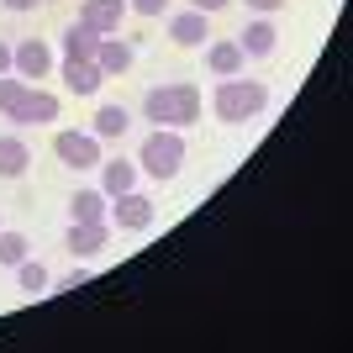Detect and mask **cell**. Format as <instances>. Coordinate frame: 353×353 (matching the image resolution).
<instances>
[{"label": "cell", "mask_w": 353, "mask_h": 353, "mask_svg": "<svg viewBox=\"0 0 353 353\" xmlns=\"http://www.w3.org/2000/svg\"><path fill=\"white\" fill-rule=\"evenodd\" d=\"M143 121H153V127H174V132L195 127V121H201V90H195L190 79L153 85L143 95Z\"/></svg>", "instance_id": "6da1fadb"}, {"label": "cell", "mask_w": 353, "mask_h": 353, "mask_svg": "<svg viewBox=\"0 0 353 353\" xmlns=\"http://www.w3.org/2000/svg\"><path fill=\"white\" fill-rule=\"evenodd\" d=\"M211 111H216V121H227V127L259 121L269 111V85H264V79H243V74L216 79V90H211Z\"/></svg>", "instance_id": "7a4b0ae2"}, {"label": "cell", "mask_w": 353, "mask_h": 353, "mask_svg": "<svg viewBox=\"0 0 353 353\" xmlns=\"http://www.w3.org/2000/svg\"><path fill=\"white\" fill-rule=\"evenodd\" d=\"M137 169L153 174V179H174L179 169H185V132L153 127V132L143 137V148H137Z\"/></svg>", "instance_id": "3957f363"}, {"label": "cell", "mask_w": 353, "mask_h": 353, "mask_svg": "<svg viewBox=\"0 0 353 353\" xmlns=\"http://www.w3.org/2000/svg\"><path fill=\"white\" fill-rule=\"evenodd\" d=\"M53 159L63 163V169H101V137L95 132H79V127H63V132H53Z\"/></svg>", "instance_id": "277c9868"}, {"label": "cell", "mask_w": 353, "mask_h": 353, "mask_svg": "<svg viewBox=\"0 0 353 353\" xmlns=\"http://www.w3.org/2000/svg\"><path fill=\"white\" fill-rule=\"evenodd\" d=\"M105 221H111L117 232H148V227L159 221V206H153L143 190H121V195H111V206H105Z\"/></svg>", "instance_id": "5b68a950"}, {"label": "cell", "mask_w": 353, "mask_h": 353, "mask_svg": "<svg viewBox=\"0 0 353 353\" xmlns=\"http://www.w3.org/2000/svg\"><path fill=\"white\" fill-rule=\"evenodd\" d=\"M59 95L53 90H43V85H27L21 95H16V105L6 111V117L16 121V127H48V121H59Z\"/></svg>", "instance_id": "8992f818"}, {"label": "cell", "mask_w": 353, "mask_h": 353, "mask_svg": "<svg viewBox=\"0 0 353 353\" xmlns=\"http://www.w3.org/2000/svg\"><path fill=\"white\" fill-rule=\"evenodd\" d=\"M11 74H16V79H27V85L48 79V74H53V48H48L43 37H27V43H11Z\"/></svg>", "instance_id": "52a82bcc"}, {"label": "cell", "mask_w": 353, "mask_h": 353, "mask_svg": "<svg viewBox=\"0 0 353 353\" xmlns=\"http://www.w3.org/2000/svg\"><path fill=\"white\" fill-rule=\"evenodd\" d=\"M111 221H69V232H63V248L74 253V259H95V253L111 243Z\"/></svg>", "instance_id": "ba28073f"}, {"label": "cell", "mask_w": 353, "mask_h": 353, "mask_svg": "<svg viewBox=\"0 0 353 353\" xmlns=\"http://www.w3.org/2000/svg\"><path fill=\"white\" fill-rule=\"evenodd\" d=\"M169 37H174V48H206V43H211L206 11H195V6L174 11V16H169Z\"/></svg>", "instance_id": "9c48e42d"}, {"label": "cell", "mask_w": 353, "mask_h": 353, "mask_svg": "<svg viewBox=\"0 0 353 353\" xmlns=\"http://www.w3.org/2000/svg\"><path fill=\"white\" fill-rule=\"evenodd\" d=\"M59 79L69 85V95H101V85H105V74H101V63L95 59H63L59 63Z\"/></svg>", "instance_id": "30bf717a"}, {"label": "cell", "mask_w": 353, "mask_h": 353, "mask_svg": "<svg viewBox=\"0 0 353 353\" xmlns=\"http://www.w3.org/2000/svg\"><path fill=\"white\" fill-rule=\"evenodd\" d=\"M95 63H101L105 79H121V74L137 63V48L127 43V37H117V32H111V37H101V48H95Z\"/></svg>", "instance_id": "8fae6325"}, {"label": "cell", "mask_w": 353, "mask_h": 353, "mask_svg": "<svg viewBox=\"0 0 353 353\" xmlns=\"http://www.w3.org/2000/svg\"><path fill=\"white\" fill-rule=\"evenodd\" d=\"M206 69L216 74V79H232V74L248 69V59H243L237 37H211V43H206Z\"/></svg>", "instance_id": "7c38bea8"}, {"label": "cell", "mask_w": 353, "mask_h": 353, "mask_svg": "<svg viewBox=\"0 0 353 353\" xmlns=\"http://www.w3.org/2000/svg\"><path fill=\"white\" fill-rule=\"evenodd\" d=\"M121 16H127V0H79V21H90L101 37L121 32Z\"/></svg>", "instance_id": "4fadbf2b"}, {"label": "cell", "mask_w": 353, "mask_h": 353, "mask_svg": "<svg viewBox=\"0 0 353 353\" xmlns=\"http://www.w3.org/2000/svg\"><path fill=\"white\" fill-rule=\"evenodd\" d=\"M274 43H280V27H274L269 16L248 21V27H243V37H237V48H243V59H269V53H274Z\"/></svg>", "instance_id": "5bb4252c"}, {"label": "cell", "mask_w": 353, "mask_h": 353, "mask_svg": "<svg viewBox=\"0 0 353 353\" xmlns=\"http://www.w3.org/2000/svg\"><path fill=\"white\" fill-rule=\"evenodd\" d=\"M137 159H101V190L105 195H121V190H137Z\"/></svg>", "instance_id": "9a60e30c"}, {"label": "cell", "mask_w": 353, "mask_h": 353, "mask_svg": "<svg viewBox=\"0 0 353 353\" xmlns=\"http://www.w3.org/2000/svg\"><path fill=\"white\" fill-rule=\"evenodd\" d=\"M105 206H111V195L101 185H85L69 195V221H105Z\"/></svg>", "instance_id": "2e32d148"}, {"label": "cell", "mask_w": 353, "mask_h": 353, "mask_svg": "<svg viewBox=\"0 0 353 353\" xmlns=\"http://www.w3.org/2000/svg\"><path fill=\"white\" fill-rule=\"evenodd\" d=\"M95 48H101V32L90 21H69L63 27V59H95Z\"/></svg>", "instance_id": "e0dca14e"}, {"label": "cell", "mask_w": 353, "mask_h": 353, "mask_svg": "<svg viewBox=\"0 0 353 353\" xmlns=\"http://www.w3.org/2000/svg\"><path fill=\"white\" fill-rule=\"evenodd\" d=\"M32 163V148L21 137H0V179H21Z\"/></svg>", "instance_id": "ac0fdd59"}, {"label": "cell", "mask_w": 353, "mask_h": 353, "mask_svg": "<svg viewBox=\"0 0 353 353\" xmlns=\"http://www.w3.org/2000/svg\"><path fill=\"white\" fill-rule=\"evenodd\" d=\"M127 127H132L127 105H101V111H95V127H90V132L101 137V143H111V137H127Z\"/></svg>", "instance_id": "d6986e66"}, {"label": "cell", "mask_w": 353, "mask_h": 353, "mask_svg": "<svg viewBox=\"0 0 353 353\" xmlns=\"http://www.w3.org/2000/svg\"><path fill=\"white\" fill-rule=\"evenodd\" d=\"M16 285H21V290L27 295H43V290H53V274H48V264L43 259H21V264H16Z\"/></svg>", "instance_id": "ffe728a7"}, {"label": "cell", "mask_w": 353, "mask_h": 353, "mask_svg": "<svg viewBox=\"0 0 353 353\" xmlns=\"http://www.w3.org/2000/svg\"><path fill=\"white\" fill-rule=\"evenodd\" d=\"M27 253H32V243H27V237H21V232H11V227H0V264H6V269H16L21 259H27Z\"/></svg>", "instance_id": "44dd1931"}, {"label": "cell", "mask_w": 353, "mask_h": 353, "mask_svg": "<svg viewBox=\"0 0 353 353\" xmlns=\"http://www.w3.org/2000/svg\"><path fill=\"white\" fill-rule=\"evenodd\" d=\"M21 90H27V79H16V74H0V117H6V111L16 105V95H21Z\"/></svg>", "instance_id": "7402d4cb"}, {"label": "cell", "mask_w": 353, "mask_h": 353, "mask_svg": "<svg viewBox=\"0 0 353 353\" xmlns=\"http://www.w3.org/2000/svg\"><path fill=\"white\" fill-rule=\"evenodd\" d=\"M74 264H79V259H74ZM85 285H90V269L79 264V269H69V274H63V280L53 285V290H85Z\"/></svg>", "instance_id": "603a6c76"}, {"label": "cell", "mask_w": 353, "mask_h": 353, "mask_svg": "<svg viewBox=\"0 0 353 353\" xmlns=\"http://www.w3.org/2000/svg\"><path fill=\"white\" fill-rule=\"evenodd\" d=\"M127 11H132V16H163V11H169V0H127Z\"/></svg>", "instance_id": "cb8c5ba5"}, {"label": "cell", "mask_w": 353, "mask_h": 353, "mask_svg": "<svg viewBox=\"0 0 353 353\" xmlns=\"http://www.w3.org/2000/svg\"><path fill=\"white\" fill-rule=\"evenodd\" d=\"M185 6H195V11H206V16H216V11H227L232 0H185Z\"/></svg>", "instance_id": "d4e9b609"}, {"label": "cell", "mask_w": 353, "mask_h": 353, "mask_svg": "<svg viewBox=\"0 0 353 353\" xmlns=\"http://www.w3.org/2000/svg\"><path fill=\"white\" fill-rule=\"evenodd\" d=\"M285 0H248V11H259V16H274Z\"/></svg>", "instance_id": "484cf974"}, {"label": "cell", "mask_w": 353, "mask_h": 353, "mask_svg": "<svg viewBox=\"0 0 353 353\" xmlns=\"http://www.w3.org/2000/svg\"><path fill=\"white\" fill-rule=\"evenodd\" d=\"M6 11H16V16H27V11H37V0H0Z\"/></svg>", "instance_id": "4316f807"}, {"label": "cell", "mask_w": 353, "mask_h": 353, "mask_svg": "<svg viewBox=\"0 0 353 353\" xmlns=\"http://www.w3.org/2000/svg\"><path fill=\"white\" fill-rule=\"evenodd\" d=\"M0 74H11V43H0Z\"/></svg>", "instance_id": "83f0119b"}]
</instances>
